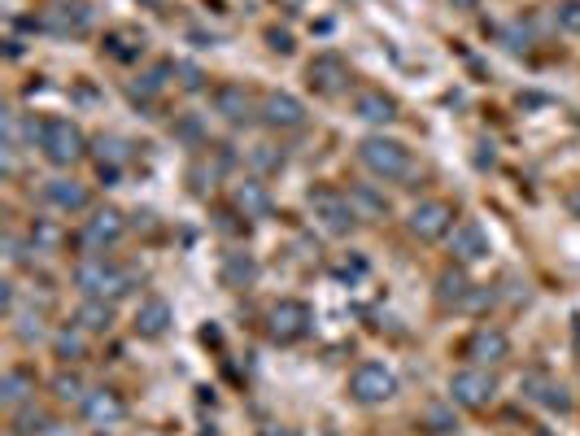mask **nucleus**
<instances>
[{"label": "nucleus", "instance_id": "nucleus-1", "mask_svg": "<svg viewBox=\"0 0 580 436\" xmlns=\"http://www.w3.org/2000/svg\"><path fill=\"white\" fill-rule=\"evenodd\" d=\"M75 284H79L83 297L118 301V297H127L131 288H136V271H131V266H118L110 258H101V253H92V258H83L75 266Z\"/></svg>", "mask_w": 580, "mask_h": 436}, {"label": "nucleus", "instance_id": "nucleus-2", "mask_svg": "<svg viewBox=\"0 0 580 436\" xmlns=\"http://www.w3.org/2000/svg\"><path fill=\"white\" fill-rule=\"evenodd\" d=\"M358 162L376 179H410L415 175V153L393 136H367L358 144Z\"/></svg>", "mask_w": 580, "mask_h": 436}, {"label": "nucleus", "instance_id": "nucleus-3", "mask_svg": "<svg viewBox=\"0 0 580 436\" xmlns=\"http://www.w3.org/2000/svg\"><path fill=\"white\" fill-rule=\"evenodd\" d=\"M306 205H310V214L319 218L323 232H332V236H349V232H354V227L362 223L358 210H354V201H349V192L332 188V184L310 188V192H306Z\"/></svg>", "mask_w": 580, "mask_h": 436}, {"label": "nucleus", "instance_id": "nucleus-4", "mask_svg": "<svg viewBox=\"0 0 580 436\" xmlns=\"http://www.w3.org/2000/svg\"><path fill=\"white\" fill-rule=\"evenodd\" d=\"M35 144H40L44 162H53V166H75L88 153V140H83V131L70 118H44Z\"/></svg>", "mask_w": 580, "mask_h": 436}, {"label": "nucleus", "instance_id": "nucleus-5", "mask_svg": "<svg viewBox=\"0 0 580 436\" xmlns=\"http://www.w3.org/2000/svg\"><path fill=\"white\" fill-rule=\"evenodd\" d=\"M349 397H354L358 406H384L397 397V375L384 367V362H362L349 375Z\"/></svg>", "mask_w": 580, "mask_h": 436}, {"label": "nucleus", "instance_id": "nucleus-6", "mask_svg": "<svg viewBox=\"0 0 580 436\" xmlns=\"http://www.w3.org/2000/svg\"><path fill=\"white\" fill-rule=\"evenodd\" d=\"M310 323H314V314H310L306 301H297V297H284L267 310V336L280 345H293L301 336H310Z\"/></svg>", "mask_w": 580, "mask_h": 436}, {"label": "nucleus", "instance_id": "nucleus-7", "mask_svg": "<svg viewBox=\"0 0 580 436\" xmlns=\"http://www.w3.org/2000/svg\"><path fill=\"white\" fill-rule=\"evenodd\" d=\"M498 397V380L485 367H463L450 375V402L463 410H485Z\"/></svg>", "mask_w": 580, "mask_h": 436}, {"label": "nucleus", "instance_id": "nucleus-8", "mask_svg": "<svg viewBox=\"0 0 580 436\" xmlns=\"http://www.w3.org/2000/svg\"><path fill=\"white\" fill-rule=\"evenodd\" d=\"M454 205L450 201H437V197H432V201H419L415 205V210H410V218H406V232L410 236H415V240H424V245H432V240H445V236H450L454 232Z\"/></svg>", "mask_w": 580, "mask_h": 436}, {"label": "nucleus", "instance_id": "nucleus-9", "mask_svg": "<svg viewBox=\"0 0 580 436\" xmlns=\"http://www.w3.org/2000/svg\"><path fill=\"white\" fill-rule=\"evenodd\" d=\"M123 236H127V218H123V210L105 205V210H96V214L88 218V223H83L79 245L88 249V253H105V249H114Z\"/></svg>", "mask_w": 580, "mask_h": 436}, {"label": "nucleus", "instance_id": "nucleus-10", "mask_svg": "<svg viewBox=\"0 0 580 436\" xmlns=\"http://www.w3.org/2000/svg\"><path fill=\"white\" fill-rule=\"evenodd\" d=\"M258 123L271 131H297V127H306V105L293 92H267L258 101Z\"/></svg>", "mask_w": 580, "mask_h": 436}, {"label": "nucleus", "instance_id": "nucleus-11", "mask_svg": "<svg viewBox=\"0 0 580 436\" xmlns=\"http://www.w3.org/2000/svg\"><path fill=\"white\" fill-rule=\"evenodd\" d=\"M306 83L314 96H341L349 88V62L341 53H319L306 66Z\"/></svg>", "mask_w": 580, "mask_h": 436}, {"label": "nucleus", "instance_id": "nucleus-12", "mask_svg": "<svg viewBox=\"0 0 580 436\" xmlns=\"http://www.w3.org/2000/svg\"><path fill=\"white\" fill-rule=\"evenodd\" d=\"M467 358H471V367H498V362L511 358V336L493 323H480L467 336Z\"/></svg>", "mask_w": 580, "mask_h": 436}, {"label": "nucleus", "instance_id": "nucleus-13", "mask_svg": "<svg viewBox=\"0 0 580 436\" xmlns=\"http://www.w3.org/2000/svg\"><path fill=\"white\" fill-rule=\"evenodd\" d=\"M210 101H214V114L227 118L232 127H245V123L258 118V101H253V92L245 88V83H219Z\"/></svg>", "mask_w": 580, "mask_h": 436}, {"label": "nucleus", "instance_id": "nucleus-14", "mask_svg": "<svg viewBox=\"0 0 580 436\" xmlns=\"http://www.w3.org/2000/svg\"><path fill=\"white\" fill-rule=\"evenodd\" d=\"M489 232L476 223V218H463V223L450 232V253L454 262H485L489 258Z\"/></svg>", "mask_w": 580, "mask_h": 436}, {"label": "nucleus", "instance_id": "nucleus-15", "mask_svg": "<svg viewBox=\"0 0 580 436\" xmlns=\"http://www.w3.org/2000/svg\"><path fill=\"white\" fill-rule=\"evenodd\" d=\"M79 410H83V419H88L92 428H114V423L127 419V402L114 389H92L79 402Z\"/></svg>", "mask_w": 580, "mask_h": 436}, {"label": "nucleus", "instance_id": "nucleus-16", "mask_svg": "<svg viewBox=\"0 0 580 436\" xmlns=\"http://www.w3.org/2000/svg\"><path fill=\"white\" fill-rule=\"evenodd\" d=\"M171 323H175V310H171V301L166 297H144L140 306H136V336H144V341H157V336H166L171 332Z\"/></svg>", "mask_w": 580, "mask_h": 436}, {"label": "nucleus", "instance_id": "nucleus-17", "mask_svg": "<svg viewBox=\"0 0 580 436\" xmlns=\"http://www.w3.org/2000/svg\"><path fill=\"white\" fill-rule=\"evenodd\" d=\"M232 210L245 214V218H267V214L275 210L271 188L262 184L258 175H253V179H240V184H232Z\"/></svg>", "mask_w": 580, "mask_h": 436}, {"label": "nucleus", "instance_id": "nucleus-18", "mask_svg": "<svg viewBox=\"0 0 580 436\" xmlns=\"http://www.w3.org/2000/svg\"><path fill=\"white\" fill-rule=\"evenodd\" d=\"M44 201L53 205V210H62V214H79V210H88L92 192H88V184H79V179H48Z\"/></svg>", "mask_w": 580, "mask_h": 436}, {"label": "nucleus", "instance_id": "nucleus-19", "mask_svg": "<svg viewBox=\"0 0 580 436\" xmlns=\"http://www.w3.org/2000/svg\"><path fill=\"white\" fill-rule=\"evenodd\" d=\"M232 162H236V153L227 149V144H210V153H205L201 162L192 166V175H188V179L197 184V192H205V188H214L227 171H232Z\"/></svg>", "mask_w": 580, "mask_h": 436}, {"label": "nucleus", "instance_id": "nucleus-20", "mask_svg": "<svg viewBox=\"0 0 580 436\" xmlns=\"http://www.w3.org/2000/svg\"><path fill=\"white\" fill-rule=\"evenodd\" d=\"M354 114L362 118V123H393L397 118V101L384 88H362L358 96H354Z\"/></svg>", "mask_w": 580, "mask_h": 436}, {"label": "nucleus", "instance_id": "nucleus-21", "mask_svg": "<svg viewBox=\"0 0 580 436\" xmlns=\"http://www.w3.org/2000/svg\"><path fill=\"white\" fill-rule=\"evenodd\" d=\"M31 397H35V371L31 367H9L5 375H0V406L5 410L27 406Z\"/></svg>", "mask_w": 580, "mask_h": 436}, {"label": "nucleus", "instance_id": "nucleus-22", "mask_svg": "<svg viewBox=\"0 0 580 436\" xmlns=\"http://www.w3.org/2000/svg\"><path fill=\"white\" fill-rule=\"evenodd\" d=\"M219 280H223V288H253L258 284V258L253 253H245V249H236V253H223V266H219Z\"/></svg>", "mask_w": 580, "mask_h": 436}, {"label": "nucleus", "instance_id": "nucleus-23", "mask_svg": "<svg viewBox=\"0 0 580 436\" xmlns=\"http://www.w3.org/2000/svg\"><path fill=\"white\" fill-rule=\"evenodd\" d=\"M44 27L48 31H62V35H83V31L92 27V9L83 5V0H62V5L44 18Z\"/></svg>", "mask_w": 580, "mask_h": 436}, {"label": "nucleus", "instance_id": "nucleus-24", "mask_svg": "<svg viewBox=\"0 0 580 436\" xmlns=\"http://www.w3.org/2000/svg\"><path fill=\"white\" fill-rule=\"evenodd\" d=\"M349 201H354L362 223H380V218H389V210H393L389 197H384L376 184H354V188H349Z\"/></svg>", "mask_w": 580, "mask_h": 436}, {"label": "nucleus", "instance_id": "nucleus-25", "mask_svg": "<svg viewBox=\"0 0 580 436\" xmlns=\"http://www.w3.org/2000/svg\"><path fill=\"white\" fill-rule=\"evenodd\" d=\"M75 323H79L88 336H105V332L114 327V301H105V297H83Z\"/></svg>", "mask_w": 580, "mask_h": 436}, {"label": "nucleus", "instance_id": "nucleus-26", "mask_svg": "<svg viewBox=\"0 0 580 436\" xmlns=\"http://www.w3.org/2000/svg\"><path fill=\"white\" fill-rule=\"evenodd\" d=\"M471 288H476V284L463 275V266H445V271L437 275V301H441V306H467Z\"/></svg>", "mask_w": 580, "mask_h": 436}, {"label": "nucleus", "instance_id": "nucleus-27", "mask_svg": "<svg viewBox=\"0 0 580 436\" xmlns=\"http://www.w3.org/2000/svg\"><path fill=\"white\" fill-rule=\"evenodd\" d=\"M127 157H131L127 140H118V136H101V140H96V166H101L105 179H114L118 171H123Z\"/></svg>", "mask_w": 580, "mask_h": 436}, {"label": "nucleus", "instance_id": "nucleus-28", "mask_svg": "<svg viewBox=\"0 0 580 436\" xmlns=\"http://www.w3.org/2000/svg\"><path fill=\"white\" fill-rule=\"evenodd\" d=\"M528 397L533 402H541V406H550V410H572V397H567V389L563 384H554V380H546V375H528Z\"/></svg>", "mask_w": 580, "mask_h": 436}, {"label": "nucleus", "instance_id": "nucleus-29", "mask_svg": "<svg viewBox=\"0 0 580 436\" xmlns=\"http://www.w3.org/2000/svg\"><path fill=\"white\" fill-rule=\"evenodd\" d=\"M83 327L75 323V327H62V332L53 336V349H57V358H66V362H75V358H83L88 354V341H83Z\"/></svg>", "mask_w": 580, "mask_h": 436}, {"label": "nucleus", "instance_id": "nucleus-30", "mask_svg": "<svg viewBox=\"0 0 580 436\" xmlns=\"http://www.w3.org/2000/svg\"><path fill=\"white\" fill-rule=\"evenodd\" d=\"M62 227L57 223H48V218H35L31 223V249L35 253H53V249H62Z\"/></svg>", "mask_w": 580, "mask_h": 436}, {"label": "nucleus", "instance_id": "nucleus-31", "mask_svg": "<svg viewBox=\"0 0 580 436\" xmlns=\"http://www.w3.org/2000/svg\"><path fill=\"white\" fill-rule=\"evenodd\" d=\"M249 166L258 175H275L284 166V153L275 149V144H253V149H249Z\"/></svg>", "mask_w": 580, "mask_h": 436}, {"label": "nucleus", "instance_id": "nucleus-32", "mask_svg": "<svg viewBox=\"0 0 580 436\" xmlns=\"http://www.w3.org/2000/svg\"><path fill=\"white\" fill-rule=\"evenodd\" d=\"M53 397L57 402H83L88 393H83V380L75 371H62V375H53Z\"/></svg>", "mask_w": 580, "mask_h": 436}, {"label": "nucleus", "instance_id": "nucleus-33", "mask_svg": "<svg viewBox=\"0 0 580 436\" xmlns=\"http://www.w3.org/2000/svg\"><path fill=\"white\" fill-rule=\"evenodd\" d=\"M554 22H559L567 35H580V0H559V5H554Z\"/></svg>", "mask_w": 580, "mask_h": 436}, {"label": "nucleus", "instance_id": "nucleus-34", "mask_svg": "<svg viewBox=\"0 0 580 436\" xmlns=\"http://www.w3.org/2000/svg\"><path fill=\"white\" fill-rule=\"evenodd\" d=\"M175 79L184 92H201L205 88V70L197 62H175Z\"/></svg>", "mask_w": 580, "mask_h": 436}, {"label": "nucleus", "instance_id": "nucleus-35", "mask_svg": "<svg viewBox=\"0 0 580 436\" xmlns=\"http://www.w3.org/2000/svg\"><path fill=\"white\" fill-rule=\"evenodd\" d=\"M428 423H432V432H437V436H454L458 432V419L445 406H428Z\"/></svg>", "mask_w": 580, "mask_h": 436}, {"label": "nucleus", "instance_id": "nucleus-36", "mask_svg": "<svg viewBox=\"0 0 580 436\" xmlns=\"http://www.w3.org/2000/svg\"><path fill=\"white\" fill-rule=\"evenodd\" d=\"M175 136L179 140H188V144H201V149H205V127H201V118H184V123H175Z\"/></svg>", "mask_w": 580, "mask_h": 436}, {"label": "nucleus", "instance_id": "nucleus-37", "mask_svg": "<svg viewBox=\"0 0 580 436\" xmlns=\"http://www.w3.org/2000/svg\"><path fill=\"white\" fill-rule=\"evenodd\" d=\"M105 44H110V53H114V57L131 62V57H140V53H136V48H127V44H144V35H140V40H136V35H110Z\"/></svg>", "mask_w": 580, "mask_h": 436}, {"label": "nucleus", "instance_id": "nucleus-38", "mask_svg": "<svg viewBox=\"0 0 580 436\" xmlns=\"http://www.w3.org/2000/svg\"><path fill=\"white\" fill-rule=\"evenodd\" d=\"M18 336H22V341H40V336H44V323H40V314H18Z\"/></svg>", "mask_w": 580, "mask_h": 436}, {"label": "nucleus", "instance_id": "nucleus-39", "mask_svg": "<svg viewBox=\"0 0 580 436\" xmlns=\"http://www.w3.org/2000/svg\"><path fill=\"white\" fill-rule=\"evenodd\" d=\"M5 258L14 266H22V262H27V245H22L18 236H5Z\"/></svg>", "mask_w": 580, "mask_h": 436}, {"label": "nucleus", "instance_id": "nucleus-40", "mask_svg": "<svg viewBox=\"0 0 580 436\" xmlns=\"http://www.w3.org/2000/svg\"><path fill=\"white\" fill-rule=\"evenodd\" d=\"M267 40H271V48H275V53H293V35H288V31L271 27V31H267Z\"/></svg>", "mask_w": 580, "mask_h": 436}, {"label": "nucleus", "instance_id": "nucleus-41", "mask_svg": "<svg viewBox=\"0 0 580 436\" xmlns=\"http://www.w3.org/2000/svg\"><path fill=\"white\" fill-rule=\"evenodd\" d=\"M567 210H572V214L580 218V184H576L572 192H567Z\"/></svg>", "mask_w": 580, "mask_h": 436}]
</instances>
